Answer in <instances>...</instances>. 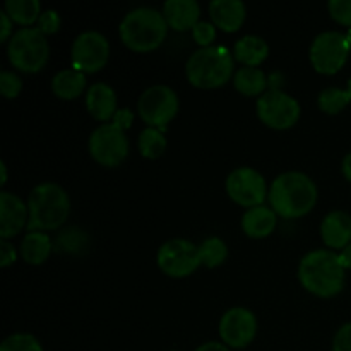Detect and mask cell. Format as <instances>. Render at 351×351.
I'll return each instance as SVG.
<instances>
[{
    "label": "cell",
    "instance_id": "cell-30",
    "mask_svg": "<svg viewBox=\"0 0 351 351\" xmlns=\"http://www.w3.org/2000/svg\"><path fill=\"white\" fill-rule=\"evenodd\" d=\"M0 351H43L41 343L27 332H17L3 339Z\"/></svg>",
    "mask_w": 351,
    "mask_h": 351
},
{
    "label": "cell",
    "instance_id": "cell-32",
    "mask_svg": "<svg viewBox=\"0 0 351 351\" xmlns=\"http://www.w3.org/2000/svg\"><path fill=\"white\" fill-rule=\"evenodd\" d=\"M328 9L336 23L351 29V0H331Z\"/></svg>",
    "mask_w": 351,
    "mask_h": 351
},
{
    "label": "cell",
    "instance_id": "cell-44",
    "mask_svg": "<svg viewBox=\"0 0 351 351\" xmlns=\"http://www.w3.org/2000/svg\"><path fill=\"white\" fill-rule=\"evenodd\" d=\"M346 91H348V95H350V99H351V79L348 81V88H346Z\"/></svg>",
    "mask_w": 351,
    "mask_h": 351
},
{
    "label": "cell",
    "instance_id": "cell-43",
    "mask_svg": "<svg viewBox=\"0 0 351 351\" xmlns=\"http://www.w3.org/2000/svg\"><path fill=\"white\" fill-rule=\"evenodd\" d=\"M346 41H348V48L351 53V29H348V33H346Z\"/></svg>",
    "mask_w": 351,
    "mask_h": 351
},
{
    "label": "cell",
    "instance_id": "cell-13",
    "mask_svg": "<svg viewBox=\"0 0 351 351\" xmlns=\"http://www.w3.org/2000/svg\"><path fill=\"white\" fill-rule=\"evenodd\" d=\"M225 187L228 197L247 209L263 206L269 195L263 175L249 167H240L233 170L226 178Z\"/></svg>",
    "mask_w": 351,
    "mask_h": 351
},
{
    "label": "cell",
    "instance_id": "cell-29",
    "mask_svg": "<svg viewBox=\"0 0 351 351\" xmlns=\"http://www.w3.org/2000/svg\"><path fill=\"white\" fill-rule=\"evenodd\" d=\"M86 245H88V237L77 228L64 230L55 242V247L62 252H81Z\"/></svg>",
    "mask_w": 351,
    "mask_h": 351
},
{
    "label": "cell",
    "instance_id": "cell-17",
    "mask_svg": "<svg viewBox=\"0 0 351 351\" xmlns=\"http://www.w3.org/2000/svg\"><path fill=\"white\" fill-rule=\"evenodd\" d=\"M321 237L326 247L343 250L351 243V216L345 211H332L322 219Z\"/></svg>",
    "mask_w": 351,
    "mask_h": 351
},
{
    "label": "cell",
    "instance_id": "cell-41",
    "mask_svg": "<svg viewBox=\"0 0 351 351\" xmlns=\"http://www.w3.org/2000/svg\"><path fill=\"white\" fill-rule=\"evenodd\" d=\"M341 170H343V175H345L346 180L351 184V151L348 154H346L345 158H343V163H341Z\"/></svg>",
    "mask_w": 351,
    "mask_h": 351
},
{
    "label": "cell",
    "instance_id": "cell-26",
    "mask_svg": "<svg viewBox=\"0 0 351 351\" xmlns=\"http://www.w3.org/2000/svg\"><path fill=\"white\" fill-rule=\"evenodd\" d=\"M139 153L147 160H156L161 154L167 151V137H165L163 130L154 129V127H147L139 134Z\"/></svg>",
    "mask_w": 351,
    "mask_h": 351
},
{
    "label": "cell",
    "instance_id": "cell-5",
    "mask_svg": "<svg viewBox=\"0 0 351 351\" xmlns=\"http://www.w3.org/2000/svg\"><path fill=\"white\" fill-rule=\"evenodd\" d=\"M185 74L195 88H221L233 75V57L225 47L199 48L189 57Z\"/></svg>",
    "mask_w": 351,
    "mask_h": 351
},
{
    "label": "cell",
    "instance_id": "cell-36",
    "mask_svg": "<svg viewBox=\"0 0 351 351\" xmlns=\"http://www.w3.org/2000/svg\"><path fill=\"white\" fill-rule=\"evenodd\" d=\"M16 259L17 254L12 243H9L7 240H0V266L9 267L10 264L16 263Z\"/></svg>",
    "mask_w": 351,
    "mask_h": 351
},
{
    "label": "cell",
    "instance_id": "cell-10",
    "mask_svg": "<svg viewBox=\"0 0 351 351\" xmlns=\"http://www.w3.org/2000/svg\"><path fill=\"white\" fill-rule=\"evenodd\" d=\"M300 112V103L281 89H271L257 99V117L271 129H290L298 122Z\"/></svg>",
    "mask_w": 351,
    "mask_h": 351
},
{
    "label": "cell",
    "instance_id": "cell-23",
    "mask_svg": "<svg viewBox=\"0 0 351 351\" xmlns=\"http://www.w3.org/2000/svg\"><path fill=\"white\" fill-rule=\"evenodd\" d=\"M86 88V74L75 69H64L51 79V91L60 99H75Z\"/></svg>",
    "mask_w": 351,
    "mask_h": 351
},
{
    "label": "cell",
    "instance_id": "cell-12",
    "mask_svg": "<svg viewBox=\"0 0 351 351\" xmlns=\"http://www.w3.org/2000/svg\"><path fill=\"white\" fill-rule=\"evenodd\" d=\"M72 69L82 74L98 72L108 64L110 43L98 31H84L72 43Z\"/></svg>",
    "mask_w": 351,
    "mask_h": 351
},
{
    "label": "cell",
    "instance_id": "cell-9",
    "mask_svg": "<svg viewBox=\"0 0 351 351\" xmlns=\"http://www.w3.org/2000/svg\"><path fill=\"white\" fill-rule=\"evenodd\" d=\"M89 153L93 160L103 167H119L129 154L125 130L113 122L96 127L89 137Z\"/></svg>",
    "mask_w": 351,
    "mask_h": 351
},
{
    "label": "cell",
    "instance_id": "cell-35",
    "mask_svg": "<svg viewBox=\"0 0 351 351\" xmlns=\"http://www.w3.org/2000/svg\"><path fill=\"white\" fill-rule=\"evenodd\" d=\"M332 351H351V322H346L332 339Z\"/></svg>",
    "mask_w": 351,
    "mask_h": 351
},
{
    "label": "cell",
    "instance_id": "cell-31",
    "mask_svg": "<svg viewBox=\"0 0 351 351\" xmlns=\"http://www.w3.org/2000/svg\"><path fill=\"white\" fill-rule=\"evenodd\" d=\"M21 89H23V81L19 75L12 71H2L0 72V91L7 99H14L19 96Z\"/></svg>",
    "mask_w": 351,
    "mask_h": 351
},
{
    "label": "cell",
    "instance_id": "cell-22",
    "mask_svg": "<svg viewBox=\"0 0 351 351\" xmlns=\"http://www.w3.org/2000/svg\"><path fill=\"white\" fill-rule=\"evenodd\" d=\"M51 250H53L51 239L43 232L26 233V237L21 242V257L33 266L43 264L50 257Z\"/></svg>",
    "mask_w": 351,
    "mask_h": 351
},
{
    "label": "cell",
    "instance_id": "cell-34",
    "mask_svg": "<svg viewBox=\"0 0 351 351\" xmlns=\"http://www.w3.org/2000/svg\"><path fill=\"white\" fill-rule=\"evenodd\" d=\"M38 29L48 36V34H55L58 29H60V16H58L57 10H43L38 19Z\"/></svg>",
    "mask_w": 351,
    "mask_h": 351
},
{
    "label": "cell",
    "instance_id": "cell-8",
    "mask_svg": "<svg viewBox=\"0 0 351 351\" xmlns=\"http://www.w3.org/2000/svg\"><path fill=\"white\" fill-rule=\"evenodd\" d=\"M137 113L147 123V127L163 130L178 113L177 93L170 86H151L139 96Z\"/></svg>",
    "mask_w": 351,
    "mask_h": 351
},
{
    "label": "cell",
    "instance_id": "cell-20",
    "mask_svg": "<svg viewBox=\"0 0 351 351\" xmlns=\"http://www.w3.org/2000/svg\"><path fill=\"white\" fill-rule=\"evenodd\" d=\"M278 223V215L273 208L267 206H256L247 209L242 216V230L250 239H266L274 232Z\"/></svg>",
    "mask_w": 351,
    "mask_h": 351
},
{
    "label": "cell",
    "instance_id": "cell-37",
    "mask_svg": "<svg viewBox=\"0 0 351 351\" xmlns=\"http://www.w3.org/2000/svg\"><path fill=\"white\" fill-rule=\"evenodd\" d=\"M132 120H134V113L130 112L129 108H122L115 113L112 122L117 123L119 127H122L123 130H127L130 127V123H132Z\"/></svg>",
    "mask_w": 351,
    "mask_h": 351
},
{
    "label": "cell",
    "instance_id": "cell-33",
    "mask_svg": "<svg viewBox=\"0 0 351 351\" xmlns=\"http://www.w3.org/2000/svg\"><path fill=\"white\" fill-rule=\"evenodd\" d=\"M192 36H194L195 43L201 48L213 47L211 43L216 38V26L213 23H208V21H199L194 29H192Z\"/></svg>",
    "mask_w": 351,
    "mask_h": 351
},
{
    "label": "cell",
    "instance_id": "cell-40",
    "mask_svg": "<svg viewBox=\"0 0 351 351\" xmlns=\"http://www.w3.org/2000/svg\"><path fill=\"white\" fill-rule=\"evenodd\" d=\"M339 261H341V264L345 269L351 271V243L348 247H345L341 252H339Z\"/></svg>",
    "mask_w": 351,
    "mask_h": 351
},
{
    "label": "cell",
    "instance_id": "cell-38",
    "mask_svg": "<svg viewBox=\"0 0 351 351\" xmlns=\"http://www.w3.org/2000/svg\"><path fill=\"white\" fill-rule=\"evenodd\" d=\"M0 24H2V27H0V40L7 41L9 40L10 33H12V19H10L9 14H7L5 10L0 12Z\"/></svg>",
    "mask_w": 351,
    "mask_h": 351
},
{
    "label": "cell",
    "instance_id": "cell-7",
    "mask_svg": "<svg viewBox=\"0 0 351 351\" xmlns=\"http://www.w3.org/2000/svg\"><path fill=\"white\" fill-rule=\"evenodd\" d=\"M311 64L319 74L332 75L338 74L345 67L350 57L346 34L339 31H324L317 34L311 45Z\"/></svg>",
    "mask_w": 351,
    "mask_h": 351
},
{
    "label": "cell",
    "instance_id": "cell-16",
    "mask_svg": "<svg viewBox=\"0 0 351 351\" xmlns=\"http://www.w3.org/2000/svg\"><path fill=\"white\" fill-rule=\"evenodd\" d=\"M213 24L225 33H235L247 17V7L242 0H213L209 3Z\"/></svg>",
    "mask_w": 351,
    "mask_h": 351
},
{
    "label": "cell",
    "instance_id": "cell-28",
    "mask_svg": "<svg viewBox=\"0 0 351 351\" xmlns=\"http://www.w3.org/2000/svg\"><path fill=\"white\" fill-rule=\"evenodd\" d=\"M350 103L351 99L348 91L339 88H326L317 98L319 108H321V112L328 113V115H338Z\"/></svg>",
    "mask_w": 351,
    "mask_h": 351
},
{
    "label": "cell",
    "instance_id": "cell-15",
    "mask_svg": "<svg viewBox=\"0 0 351 351\" xmlns=\"http://www.w3.org/2000/svg\"><path fill=\"white\" fill-rule=\"evenodd\" d=\"M29 221V209L17 195L0 192V239L9 240L16 237Z\"/></svg>",
    "mask_w": 351,
    "mask_h": 351
},
{
    "label": "cell",
    "instance_id": "cell-19",
    "mask_svg": "<svg viewBox=\"0 0 351 351\" xmlns=\"http://www.w3.org/2000/svg\"><path fill=\"white\" fill-rule=\"evenodd\" d=\"M86 106H88V112L91 113L93 119L99 120V122H108L110 119L113 120L115 113L119 112L117 110L115 89L105 82H96L88 89Z\"/></svg>",
    "mask_w": 351,
    "mask_h": 351
},
{
    "label": "cell",
    "instance_id": "cell-1",
    "mask_svg": "<svg viewBox=\"0 0 351 351\" xmlns=\"http://www.w3.org/2000/svg\"><path fill=\"white\" fill-rule=\"evenodd\" d=\"M345 271L339 254L329 249L312 250L298 264V281L308 293L332 298L345 287Z\"/></svg>",
    "mask_w": 351,
    "mask_h": 351
},
{
    "label": "cell",
    "instance_id": "cell-27",
    "mask_svg": "<svg viewBox=\"0 0 351 351\" xmlns=\"http://www.w3.org/2000/svg\"><path fill=\"white\" fill-rule=\"evenodd\" d=\"M199 254H201L202 266L213 269V267H218L225 263L226 257H228V247L221 239L211 237L199 245Z\"/></svg>",
    "mask_w": 351,
    "mask_h": 351
},
{
    "label": "cell",
    "instance_id": "cell-2",
    "mask_svg": "<svg viewBox=\"0 0 351 351\" xmlns=\"http://www.w3.org/2000/svg\"><path fill=\"white\" fill-rule=\"evenodd\" d=\"M267 197L278 216L287 219L302 218L314 209L317 202V187L308 175L302 171H287L274 178Z\"/></svg>",
    "mask_w": 351,
    "mask_h": 351
},
{
    "label": "cell",
    "instance_id": "cell-42",
    "mask_svg": "<svg viewBox=\"0 0 351 351\" xmlns=\"http://www.w3.org/2000/svg\"><path fill=\"white\" fill-rule=\"evenodd\" d=\"M0 170H2V178H0V184L2 185H5V182H7V167H5V163H0Z\"/></svg>",
    "mask_w": 351,
    "mask_h": 351
},
{
    "label": "cell",
    "instance_id": "cell-25",
    "mask_svg": "<svg viewBox=\"0 0 351 351\" xmlns=\"http://www.w3.org/2000/svg\"><path fill=\"white\" fill-rule=\"evenodd\" d=\"M3 10L9 14L12 23L27 27L40 19L41 3L40 0H7Z\"/></svg>",
    "mask_w": 351,
    "mask_h": 351
},
{
    "label": "cell",
    "instance_id": "cell-4",
    "mask_svg": "<svg viewBox=\"0 0 351 351\" xmlns=\"http://www.w3.org/2000/svg\"><path fill=\"white\" fill-rule=\"evenodd\" d=\"M29 209V232H47L57 230L67 221L71 213V199L69 194L57 184H40L31 191L27 197Z\"/></svg>",
    "mask_w": 351,
    "mask_h": 351
},
{
    "label": "cell",
    "instance_id": "cell-24",
    "mask_svg": "<svg viewBox=\"0 0 351 351\" xmlns=\"http://www.w3.org/2000/svg\"><path fill=\"white\" fill-rule=\"evenodd\" d=\"M233 86L243 96H263L267 88L266 74L259 67H242L233 75Z\"/></svg>",
    "mask_w": 351,
    "mask_h": 351
},
{
    "label": "cell",
    "instance_id": "cell-3",
    "mask_svg": "<svg viewBox=\"0 0 351 351\" xmlns=\"http://www.w3.org/2000/svg\"><path fill=\"white\" fill-rule=\"evenodd\" d=\"M120 40L127 48L139 53L153 51L163 45L168 33V24L163 12L151 7L134 9L123 17L119 27Z\"/></svg>",
    "mask_w": 351,
    "mask_h": 351
},
{
    "label": "cell",
    "instance_id": "cell-18",
    "mask_svg": "<svg viewBox=\"0 0 351 351\" xmlns=\"http://www.w3.org/2000/svg\"><path fill=\"white\" fill-rule=\"evenodd\" d=\"M163 16L168 27L175 31L194 29L199 23L201 7L195 0H167L163 5Z\"/></svg>",
    "mask_w": 351,
    "mask_h": 351
},
{
    "label": "cell",
    "instance_id": "cell-6",
    "mask_svg": "<svg viewBox=\"0 0 351 351\" xmlns=\"http://www.w3.org/2000/svg\"><path fill=\"white\" fill-rule=\"evenodd\" d=\"M7 55L14 69L34 74L47 65L50 47L47 36L38 27H21L9 40Z\"/></svg>",
    "mask_w": 351,
    "mask_h": 351
},
{
    "label": "cell",
    "instance_id": "cell-11",
    "mask_svg": "<svg viewBox=\"0 0 351 351\" xmlns=\"http://www.w3.org/2000/svg\"><path fill=\"white\" fill-rule=\"evenodd\" d=\"M156 261L161 273L170 278H187L202 266L199 247L184 239L165 242L158 250Z\"/></svg>",
    "mask_w": 351,
    "mask_h": 351
},
{
    "label": "cell",
    "instance_id": "cell-14",
    "mask_svg": "<svg viewBox=\"0 0 351 351\" xmlns=\"http://www.w3.org/2000/svg\"><path fill=\"white\" fill-rule=\"evenodd\" d=\"M256 335L257 319L249 308H230L219 321V336L228 348H245L254 341Z\"/></svg>",
    "mask_w": 351,
    "mask_h": 351
},
{
    "label": "cell",
    "instance_id": "cell-39",
    "mask_svg": "<svg viewBox=\"0 0 351 351\" xmlns=\"http://www.w3.org/2000/svg\"><path fill=\"white\" fill-rule=\"evenodd\" d=\"M195 351H230V348L225 345V343L209 341V343H204V345L199 346Z\"/></svg>",
    "mask_w": 351,
    "mask_h": 351
},
{
    "label": "cell",
    "instance_id": "cell-21",
    "mask_svg": "<svg viewBox=\"0 0 351 351\" xmlns=\"http://www.w3.org/2000/svg\"><path fill=\"white\" fill-rule=\"evenodd\" d=\"M269 53V47L263 38L256 34H247L240 38L233 47V55L239 62H242L243 67H259Z\"/></svg>",
    "mask_w": 351,
    "mask_h": 351
}]
</instances>
